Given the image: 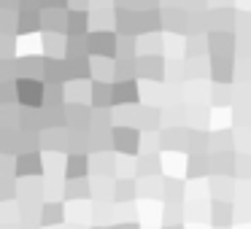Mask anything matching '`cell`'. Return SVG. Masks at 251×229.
Listing matches in <instances>:
<instances>
[{"label": "cell", "instance_id": "1", "mask_svg": "<svg viewBox=\"0 0 251 229\" xmlns=\"http://www.w3.org/2000/svg\"><path fill=\"white\" fill-rule=\"evenodd\" d=\"M41 22V17L30 8V11H22L19 14V33H30V30H35Z\"/></svg>", "mask_w": 251, "mask_h": 229}, {"label": "cell", "instance_id": "2", "mask_svg": "<svg viewBox=\"0 0 251 229\" xmlns=\"http://www.w3.org/2000/svg\"><path fill=\"white\" fill-rule=\"evenodd\" d=\"M44 6H49V8H60V6H62V0H44Z\"/></svg>", "mask_w": 251, "mask_h": 229}, {"label": "cell", "instance_id": "3", "mask_svg": "<svg viewBox=\"0 0 251 229\" xmlns=\"http://www.w3.org/2000/svg\"><path fill=\"white\" fill-rule=\"evenodd\" d=\"M22 6H30V8H33V6H35V0H22Z\"/></svg>", "mask_w": 251, "mask_h": 229}]
</instances>
